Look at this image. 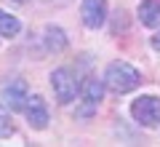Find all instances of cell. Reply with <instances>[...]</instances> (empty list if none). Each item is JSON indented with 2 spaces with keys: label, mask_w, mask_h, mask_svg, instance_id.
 <instances>
[{
  "label": "cell",
  "mask_w": 160,
  "mask_h": 147,
  "mask_svg": "<svg viewBox=\"0 0 160 147\" xmlns=\"http://www.w3.org/2000/svg\"><path fill=\"white\" fill-rule=\"evenodd\" d=\"M149 45H152V51H160V32H155V35H152Z\"/></svg>",
  "instance_id": "obj_12"
},
{
  "label": "cell",
  "mask_w": 160,
  "mask_h": 147,
  "mask_svg": "<svg viewBox=\"0 0 160 147\" xmlns=\"http://www.w3.org/2000/svg\"><path fill=\"white\" fill-rule=\"evenodd\" d=\"M104 83H107V91H112V94H131L133 88H139L142 75H139V70L133 64L115 59L104 70Z\"/></svg>",
  "instance_id": "obj_1"
},
{
  "label": "cell",
  "mask_w": 160,
  "mask_h": 147,
  "mask_svg": "<svg viewBox=\"0 0 160 147\" xmlns=\"http://www.w3.org/2000/svg\"><path fill=\"white\" fill-rule=\"evenodd\" d=\"M131 118L142 129H160V96L142 94L131 102Z\"/></svg>",
  "instance_id": "obj_3"
},
{
  "label": "cell",
  "mask_w": 160,
  "mask_h": 147,
  "mask_svg": "<svg viewBox=\"0 0 160 147\" xmlns=\"http://www.w3.org/2000/svg\"><path fill=\"white\" fill-rule=\"evenodd\" d=\"M19 32H22V22L13 13L0 8V38H16Z\"/></svg>",
  "instance_id": "obj_10"
},
{
  "label": "cell",
  "mask_w": 160,
  "mask_h": 147,
  "mask_svg": "<svg viewBox=\"0 0 160 147\" xmlns=\"http://www.w3.org/2000/svg\"><path fill=\"white\" fill-rule=\"evenodd\" d=\"M11 134H13V110L0 102V136H11Z\"/></svg>",
  "instance_id": "obj_11"
},
{
  "label": "cell",
  "mask_w": 160,
  "mask_h": 147,
  "mask_svg": "<svg viewBox=\"0 0 160 147\" xmlns=\"http://www.w3.org/2000/svg\"><path fill=\"white\" fill-rule=\"evenodd\" d=\"M43 43H46V51L62 54L69 40H67V32H64L59 24H46V29H43Z\"/></svg>",
  "instance_id": "obj_7"
},
{
  "label": "cell",
  "mask_w": 160,
  "mask_h": 147,
  "mask_svg": "<svg viewBox=\"0 0 160 147\" xmlns=\"http://www.w3.org/2000/svg\"><path fill=\"white\" fill-rule=\"evenodd\" d=\"M136 16L144 27L158 29L160 27V0H142L136 8Z\"/></svg>",
  "instance_id": "obj_8"
},
{
  "label": "cell",
  "mask_w": 160,
  "mask_h": 147,
  "mask_svg": "<svg viewBox=\"0 0 160 147\" xmlns=\"http://www.w3.org/2000/svg\"><path fill=\"white\" fill-rule=\"evenodd\" d=\"M48 83H51L53 96H56L59 104L75 102V96L80 94V78H78V72L69 70V67H56L48 75Z\"/></svg>",
  "instance_id": "obj_2"
},
{
  "label": "cell",
  "mask_w": 160,
  "mask_h": 147,
  "mask_svg": "<svg viewBox=\"0 0 160 147\" xmlns=\"http://www.w3.org/2000/svg\"><path fill=\"white\" fill-rule=\"evenodd\" d=\"M107 13H109L107 0H83V3H80V19H83V24H86L88 29L104 27Z\"/></svg>",
  "instance_id": "obj_6"
},
{
  "label": "cell",
  "mask_w": 160,
  "mask_h": 147,
  "mask_svg": "<svg viewBox=\"0 0 160 147\" xmlns=\"http://www.w3.org/2000/svg\"><path fill=\"white\" fill-rule=\"evenodd\" d=\"M27 96H29V88H27V80H22V78H11L0 88V102L8 104L13 113H24Z\"/></svg>",
  "instance_id": "obj_4"
},
{
  "label": "cell",
  "mask_w": 160,
  "mask_h": 147,
  "mask_svg": "<svg viewBox=\"0 0 160 147\" xmlns=\"http://www.w3.org/2000/svg\"><path fill=\"white\" fill-rule=\"evenodd\" d=\"M24 115H27L29 129H35V131L48 129L51 113H48V104H46V99H43L40 94H29V96H27V104H24Z\"/></svg>",
  "instance_id": "obj_5"
},
{
  "label": "cell",
  "mask_w": 160,
  "mask_h": 147,
  "mask_svg": "<svg viewBox=\"0 0 160 147\" xmlns=\"http://www.w3.org/2000/svg\"><path fill=\"white\" fill-rule=\"evenodd\" d=\"M16 3H24V0H16Z\"/></svg>",
  "instance_id": "obj_13"
},
{
  "label": "cell",
  "mask_w": 160,
  "mask_h": 147,
  "mask_svg": "<svg viewBox=\"0 0 160 147\" xmlns=\"http://www.w3.org/2000/svg\"><path fill=\"white\" fill-rule=\"evenodd\" d=\"M104 91H107L104 78H86L80 83V96H83L88 104H99L104 99Z\"/></svg>",
  "instance_id": "obj_9"
}]
</instances>
